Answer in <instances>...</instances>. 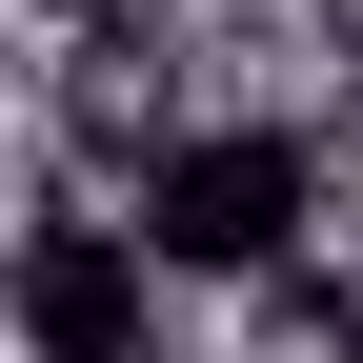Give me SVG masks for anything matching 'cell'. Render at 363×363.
<instances>
[{"label":"cell","instance_id":"cell-1","mask_svg":"<svg viewBox=\"0 0 363 363\" xmlns=\"http://www.w3.org/2000/svg\"><path fill=\"white\" fill-rule=\"evenodd\" d=\"M121 222L162 242V283H283L303 222H323V142H303V121H262V101L162 121L142 182H121Z\"/></svg>","mask_w":363,"mask_h":363},{"label":"cell","instance_id":"cell-2","mask_svg":"<svg viewBox=\"0 0 363 363\" xmlns=\"http://www.w3.org/2000/svg\"><path fill=\"white\" fill-rule=\"evenodd\" d=\"M162 242L121 202H40L21 222V283H0V323H21V363H162Z\"/></svg>","mask_w":363,"mask_h":363}]
</instances>
